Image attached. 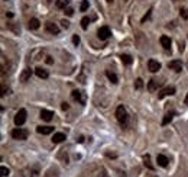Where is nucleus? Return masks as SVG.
Instances as JSON below:
<instances>
[{
  "label": "nucleus",
  "instance_id": "f257e3e1",
  "mask_svg": "<svg viewBox=\"0 0 188 177\" xmlns=\"http://www.w3.org/2000/svg\"><path fill=\"white\" fill-rule=\"evenodd\" d=\"M116 118L120 122V125H126L127 124V112L123 106H119L117 110H116Z\"/></svg>",
  "mask_w": 188,
  "mask_h": 177
},
{
  "label": "nucleus",
  "instance_id": "f03ea898",
  "mask_svg": "<svg viewBox=\"0 0 188 177\" xmlns=\"http://www.w3.org/2000/svg\"><path fill=\"white\" fill-rule=\"evenodd\" d=\"M12 137L14 139H19V141H23V139L28 138V131L22 129V128H16V129L12 131Z\"/></svg>",
  "mask_w": 188,
  "mask_h": 177
},
{
  "label": "nucleus",
  "instance_id": "7ed1b4c3",
  "mask_svg": "<svg viewBox=\"0 0 188 177\" xmlns=\"http://www.w3.org/2000/svg\"><path fill=\"white\" fill-rule=\"evenodd\" d=\"M25 122H26V110L20 109L18 113H16V116H14V124L18 125V126H20V125H23Z\"/></svg>",
  "mask_w": 188,
  "mask_h": 177
},
{
  "label": "nucleus",
  "instance_id": "20e7f679",
  "mask_svg": "<svg viewBox=\"0 0 188 177\" xmlns=\"http://www.w3.org/2000/svg\"><path fill=\"white\" fill-rule=\"evenodd\" d=\"M97 34H99V38L101 39V41H106V39H108L110 38V29L107 28V26H101V28L99 29V32H97Z\"/></svg>",
  "mask_w": 188,
  "mask_h": 177
},
{
  "label": "nucleus",
  "instance_id": "39448f33",
  "mask_svg": "<svg viewBox=\"0 0 188 177\" xmlns=\"http://www.w3.org/2000/svg\"><path fill=\"white\" fill-rule=\"evenodd\" d=\"M175 95V87H165V89H162V90L159 91V95H158V97L159 99H164L165 96H172Z\"/></svg>",
  "mask_w": 188,
  "mask_h": 177
},
{
  "label": "nucleus",
  "instance_id": "423d86ee",
  "mask_svg": "<svg viewBox=\"0 0 188 177\" xmlns=\"http://www.w3.org/2000/svg\"><path fill=\"white\" fill-rule=\"evenodd\" d=\"M148 68H149L150 73H156L161 70V62H158L156 60H149L148 62Z\"/></svg>",
  "mask_w": 188,
  "mask_h": 177
},
{
  "label": "nucleus",
  "instance_id": "0eeeda50",
  "mask_svg": "<svg viewBox=\"0 0 188 177\" xmlns=\"http://www.w3.org/2000/svg\"><path fill=\"white\" fill-rule=\"evenodd\" d=\"M45 29H47L49 34H52V35H58L59 34V28L56 26L55 23H52V22H47L45 23Z\"/></svg>",
  "mask_w": 188,
  "mask_h": 177
},
{
  "label": "nucleus",
  "instance_id": "6e6552de",
  "mask_svg": "<svg viewBox=\"0 0 188 177\" xmlns=\"http://www.w3.org/2000/svg\"><path fill=\"white\" fill-rule=\"evenodd\" d=\"M168 67L171 68V70H174V71L179 73L181 70H182V64H181V61H179V60H174V61H169L168 62Z\"/></svg>",
  "mask_w": 188,
  "mask_h": 177
},
{
  "label": "nucleus",
  "instance_id": "1a4fd4ad",
  "mask_svg": "<svg viewBox=\"0 0 188 177\" xmlns=\"http://www.w3.org/2000/svg\"><path fill=\"white\" fill-rule=\"evenodd\" d=\"M36 132L38 134H42V135H49L54 132V126H38Z\"/></svg>",
  "mask_w": 188,
  "mask_h": 177
},
{
  "label": "nucleus",
  "instance_id": "9d476101",
  "mask_svg": "<svg viewBox=\"0 0 188 177\" xmlns=\"http://www.w3.org/2000/svg\"><path fill=\"white\" fill-rule=\"evenodd\" d=\"M41 118H42L43 120L49 122V120L54 118V112H51V110H47V109H42V110H41Z\"/></svg>",
  "mask_w": 188,
  "mask_h": 177
},
{
  "label": "nucleus",
  "instance_id": "9b49d317",
  "mask_svg": "<svg viewBox=\"0 0 188 177\" xmlns=\"http://www.w3.org/2000/svg\"><path fill=\"white\" fill-rule=\"evenodd\" d=\"M31 77H32V70L26 67L23 71H22V74H20V82H28Z\"/></svg>",
  "mask_w": 188,
  "mask_h": 177
},
{
  "label": "nucleus",
  "instance_id": "f8f14e48",
  "mask_svg": "<svg viewBox=\"0 0 188 177\" xmlns=\"http://www.w3.org/2000/svg\"><path fill=\"white\" fill-rule=\"evenodd\" d=\"M71 96H72V99L74 100H77V102H80L81 105H84L85 103V99L81 96V91H78V90H74L72 93H71Z\"/></svg>",
  "mask_w": 188,
  "mask_h": 177
},
{
  "label": "nucleus",
  "instance_id": "ddd939ff",
  "mask_svg": "<svg viewBox=\"0 0 188 177\" xmlns=\"http://www.w3.org/2000/svg\"><path fill=\"white\" fill-rule=\"evenodd\" d=\"M156 163L159 164L161 167H166V166H168V158L165 157L164 154H159V155H158V157H156Z\"/></svg>",
  "mask_w": 188,
  "mask_h": 177
},
{
  "label": "nucleus",
  "instance_id": "4468645a",
  "mask_svg": "<svg viewBox=\"0 0 188 177\" xmlns=\"http://www.w3.org/2000/svg\"><path fill=\"white\" fill-rule=\"evenodd\" d=\"M159 41H161V45H162L165 49H169V48H171V39H169V36H166V35H162Z\"/></svg>",
  "mask_w": 188,
  "mask_h": 177
},
{
  "label": "nucleus",
  "instance_id": "2eb2a0df",
  "mask_svg": "<svg viewBox=\"0 0 188 177\" xmlns=\"http://www.w3.org/2000/svg\"><path fill=\"white\" fill-rule=\"evenodd\" d=\"M64 139H65V134H62V132H56V134H54V137H52V142L59 144V142H62Z\"/></svg>",
  "mask_w": 188,
  "mask_h": 177
},
{
  "label": "nucleus",
  "instance_id": "dca6fc26",
  "mask_svg": "<svg viewBox=\"0 0 188 177\" xmlns=\"http://www.w3.org/2000/svg\"><path fill=\"white\" fill-rule=\"evenodd\" d=\"M35 74H36L39 78H48V76H49L47 70H43V68H41V67L35 68Z\"/></svg>",
  "mask_w": 188,
  "mask_h": 177
},
{
  "label": "nucleus",
  "instance_id": "f3484780",
  "mask_svg": "<svg viewBox=\"0 0 188 177\" xmlns=\"http://www.w3.org/2000/svg\"><path fill=\"white\" fill-rule=\"evenodd\" d=\"M158 86H159V82H158V80H155V78H152V80H149V83H148V90H149V91H155L156 89H158Z\"/></svg>",
  "mask_w": 188,
  "mask_h": 177
},
{
  "label": "nucleus",
  "instance_id": "a211bd4d",
  "mask_svg": "<svg viewBox=\"0 0 188 177\" xmlns=\"http://www.w3.org/2000/svg\"><path fill=\"white\" fill-rule=\"evenodd\" d=\"M41 26V22L36 19V18H32V19L29 20V28L31 29H33V31H36L38 28Z\"/></svg>",
  "mask_w": 188,
  "mask_h": 177
},
{
  "label": "nucleus",
  "instance_id": "6ab92c4d",
  "mask_svg": "<svg viewBox=\"0 0 188 177\" xmlns=\"http://www.w3.org/2000/svg\"><path fill=\"white\" fill-rule=\"evenodd\" d=\"M177 115L175 112H169V113H166V115L164 116V119H162V125H168L171 120H172V118Z\"/></svg>",
  "mask_w": 188,
  "mask_h": 177
},
{
  "label": "nucleus",
  "instance_id": "aec40b11",
  "mask_svg": "<svg viewBox=\"0 0 188 177\" xmlns=\"http://www.w3.org/2000/svg\"><path fill=\"white\" fill-rule=\"evenodd\" d=\"M120 60H122V62L125 64V65H130L132 62H133L132 57H130V55H127V54H123V55H120Z\"/></svg>",
  "mask_w": 188,
  "mask_h": 177
},
{
  "label": "nucleus",
  "instance_id": "412c9836",
  "mask_svg": "<svg viewBox=\"0 0 188 177\" xmlns=\"http://www.w3.org/2000/svg\"><path fill=\"white\" fill-rule=\"evenodd\" d=\"M55 5L58 9H67V6L70 5V0H56Z\"/></svg>",
  "mask_w": 188,
  "mask_h": 177
},
{
  "label": "nucleus",
  "instance_id": "4be33fe9",
  "mask_svg": "<svg viewBox=\"0 0 188 177\" xmlns=\"http://www.w3.org/2000/svg\"><path fill=\"white\" fill-rule=\"evenodd\" d=\"M106 76H107V78L113 83V84H117L119 80H117V76H116L114 73H112V71H106Z\"/></svg>",
  "mask_w": 188,
  "mask_h": 177
},
{
  "label": "nucleus",
  "instance_id": "5701e85b",
  "mask_svg": "<svg viewBox=\"0 0 188 177\" xmlns=\"http://www.w3.org/2000/svg\"><path fill=\"white\" fill-rule=\"evenodd\" d=\"M88 6H90L88 0H83V2H81V5H80V10L81 12H85V10L88 9Z\"/></svg>",
  "mask_w": 188,
  "mask_h": 177
},
{
  "label": "nucleus",
  "instance_id": "b1692460",
  "mask_svg": "<svg viewBox=\"0 0 188 177\" xmlns=\"http://www.w3.org/2000/svg\"><path fill=\"white\" fill-rule=\"evenodd\" d=\"M145 166L149 168V170H153V168H155L152 164H150V157L149 155H145Z\"/></svg>",
  "mask_w": 188,
  "mask_h": 177
},
{
  "label": "nucleus",
  "instance_id": "393cba45",
  "mask_svg": "<svg viewBox=\"0 0 188 177\" xmlns=\"http://www.w3.org/2000/svg\"><path fill=\"white\" fill-rule=\"evenodd\" d=\"M88 23H90V19H88V18H83V19H81V28H83V29H87V28H88Z\"/></svg>",
  "mask_w": 188,
  "mask_h": 177
},
{
  "label": "nucleus",
  "instance_id": "a878e982",
  "mask_svg": "<svg viewBox=\"0 0 188 177\" xmlns=\"http://www.w3.org/2000/svg\"><path fill=\"white\" fill-rule=\"evenodd\" d=\"M142 87H143V80H142V78H137L136 82H135V89L141 90Z\"/></svg>",
  "mask_w": 188,
  "mask_h": 177
},
{
  "label": "nucleus",
  "instance_id": "bb28decb",
  "mask_svg": "<svg viewBox=\"0 0 188 177\" xmlns=\"http://www.w3.org/2000/svg\"><path fill=\"white\" fill-rule=\"evenodd\" d=\"M179 15H181V18H182V19H188V9L182 7V9L179 10Z\"/></svg>",
  "mask_w": 188,
  "mask_h": 177
},
{
  "label": "nucleus",
  "instance_id": "cd10ccee",
  "mask_svg": "<svg viewBox=\"0 0 188 177\" xmlns=\"http://www.w3.org/2000/svg\"><path fill=\"white\" fill-rule=\"evenodd\" d=\"M0 173H2V176L6 177V176H9V168H6V167H0Z\"/></svg>",
  "mask_w": 188,
  "mask_h": 177
},
{
  "label": "nucleus",
  "instance_id": "c85d7f7f",
  "mask_svg": "<svg viewBox=\"0 0 188 177\" xmlns=\"http://www.w3.org/2000/svg\"><path fill=\"white\" fill-rule=\"evenodd\" d=\"M72 42H74L75 45H78V44H80V36H78V35H74V36H72Z\"/></svg>",
  "mask_w": 188,
  "mask_h": 177
},
{
  "label": "nucleus",
  "instance_id": "c756f323",
  "mask_svg": "<svg viewBox=\"0 0 188 177\" xmlns=\"http://www.w3.org/2000/svg\"><path fill=\"white\" fill-rule=\"evenodd\" d=\"M150 12H152V9H149V12H148V13H146L145 16H143V18H142V22H146V20L149 19V16H150Z\"/></svg>",
  "mask_w": 188,
  "mask_h": 177
},
{
  "label": "nucleus",
  "instance_id": "7c9ffc66",
  "mask_svg": "<svg viewBox=\"0 0 188 177\" xmlns=\"http://www.w3.org/2000/svg\"><path fill=\"white\" fill-rule=\"evenodd\" d=\"M64 10H65V13H67V15H68V16H71V15L74 13V10L71 9V7H67V9H64Z\"/></svg>",
  "mask_w": 188,
  "mask_h": 177
},
{
  "label": "nucleus",
  "instance_id": "2f4dec72",
  "mask_svg": "<svg viewBox=\"0 0 188 177\" xmlns=\"http://www.w3.org/2000/svg\"><path fill=\"white\" fill-rule=\"evenodd\" d=\"M61 23H62V28H65V29L70 26V22H68V20H62Z\"/></svg>",
  "mask_w": 188,
  "mask_h": 177
},
{
  "label": "nucleus",
  "instance_id": "473e14b6",
  "mask_svg": "<svg viewBox=\"0 0 188 177\" xmlns=\"http://www.w3.org/2000/svg\"><path fill=\"white\" fill-rule=\"evenodd\" d=\"M61 107H62V110H67V109H68V103H65V102H64V103L61 105Z\"/></svg>",
  "mask_w": 188,
  "mask_h": 177
},
{
  "label": "nucleus",
  "instance_id": "72a5a7b5",
  "mask_svg": "<svg viewBox=\"0 0 188 177\" xmlns=\"http://www.w3.org/2000/svg\"><path fill=\"white\" fill-rule=\"evenodd\" d=\"M47 62H48V64H52V62H54V60H52L51 57H47Z\"/></svg>",
  "mask_w": 188,
  "mask_h": 177
},
{
  "label": "nucleus",
  "instance_id": "f704fd0d",
  "mask_svg": "<svg viewBox=\"0 0 188 177\" xmlns=\"http://www.w3.org/2000/svg\"><path fill=\"white\" fill-rule=\"evenodd\" d=\"M185 105H188V95H187V97H185Z\"/></svg>",
  "mask_w": 188,
  "mask_h": 177
},
{
  "label": "nucleus",
  "instance_id": "c9c22d12",
  "mask_svg": "<svg viewBox=\"0 0 188 177\" xmlns=\"http://www.w3.org/2000/svg\"><path fill=\"white\" fill-rule=\"evenodd\" d=\"M107 2H108V3H112V2H113V0H107Z\"/></svg>",
  "mask_w": 188,
  "mask_h": 177
}]
</instances>
